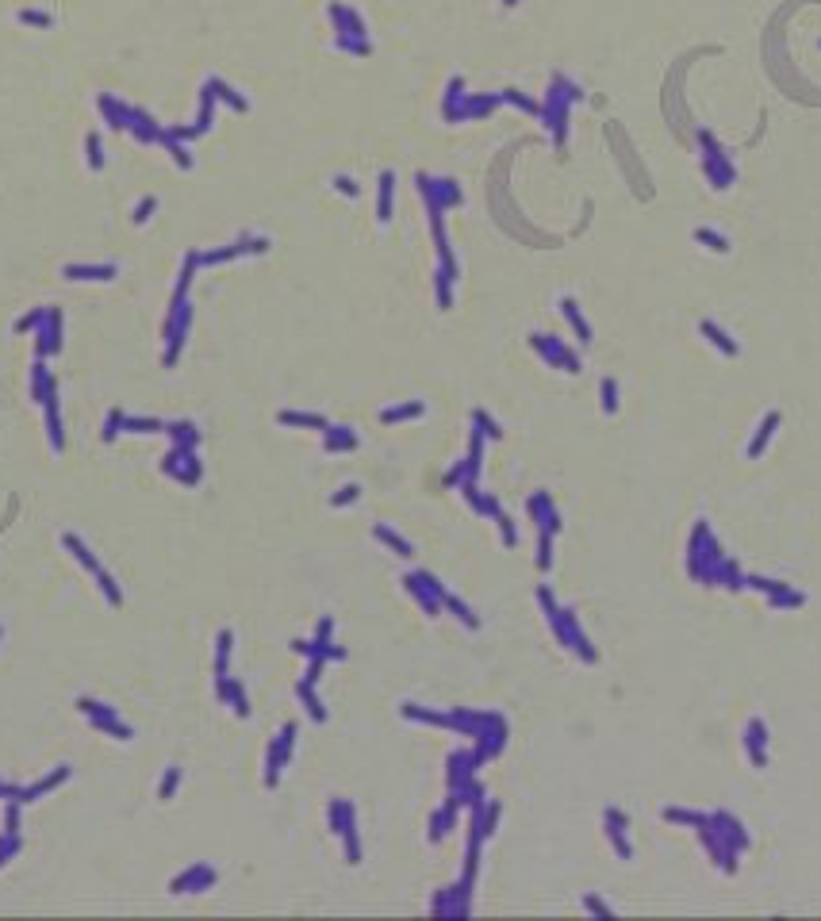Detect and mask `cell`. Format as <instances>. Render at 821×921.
Segmentation results:
<instances>
[{
  "instance_id": "18",
  "label": "cell",
  "mask_w": 821,
  "mask_h": 921,
  "mask_svg": "<svg viewBox=\"0 0 821 921\" xmlns=\"http://www.w3.org/2000/svg\"><path fill=\"white\" fill-rule=\"evenodd\" d=\"M695 238H698V242H706L710 250H718V254H721V250H729V246H726V238H718L714 231H695Z\"/></svg>"
},
{
  "instance_id": "12",
  "label": "cell",
  "mask_w": 821,
  "mask_h": 921,
  "mask_svg": "<svg viewBox=\"0 0 821 921\" xmlns=\"http://www.w3.org/2000/svg\"><path fill=\"white\" fill-rule=\"evenodd\" d=\"M376 537H380V542H388V545H392V549L400 553V557H411V545L403 542V537H395L388 526H376Z\"/></svg>"
},
{
  "instance_id": "9",
  "label": "cell",
  "mask_w": 821,
  "mask_h": 921,
  "mask_svg": "<svg viewBox=\"0 0 821 921\" xmlns=\"http://www.w3.org/2000/svg\"><path fill=\"white\" fill-rule=\"evenodd\" d=\"M161 142H165V146H169V154H173V161H177V166H181V169H192V154H189V150H184V146H181V142H177V138H173V135H161Z\"/></svg>"
},
{
  "instance_id": "11",
  "label": "cell",
  "mask_w": 821,
  "mask_h": 921,
  "mask_svg": "<svg viewBox=\"0 0 821 921\" xmlns=\"http://www.w3.org/2000/svg\"><path fill=\"white\" fill-rule=\"evenodd\" d=\"M422 415V403H407V407H392V411H384L380 419L384 422H400V419H419Z\"/></svg>"
},
{
  "instance_id": "23",
  "label": "cell",
  "mask_w": 821,
  "mask_h": 921,
  "mask_svg": "<svg viewBox=\"0 0 821 921\" xmlns=\"http://www.w3.org/2000/svg\"><path fill=\"white\" fill-rule=\"evenodd\" d=\"M473 419H476V426H484V434H487V438H499V426H495V419H487L484 411H476Z\"/></svg>"
},
{
  "instance_id": "10",
  "label": "cell",
  "mask_w": 821,
  "mask_h": 921,
  "mask_svg": "<svg viewBox=\"0 0 821 921\" xmlns=\"http://www.w3.org/2000/svg\"><path fill=\"white\" fill-rule=\"evenodd\" d=\"M599 396H603V411H606V415H614V411H618V384H614L611 377H606L603 384H599Z\"/></svg>"
},
{
  "instance_id": "17",
  "label": "cell",
  "mask_w": 821,
  "mask_h": 921,
  "mask_svg": "<svg viewBox=\"0 0 821 921\" xmlns=\"http://www.w3.org/2000/svg\"><path fill=\"white\" fill-rule=\"evenodd\" d=\"M177 784H181V768H169V776H165V784H161V798H173V791H177Z\"/></svg>"
},
{
  "instance_id": "15",
  "label": "cell",
  "mask_w": 821,
  "mask_h": 921,
  "mask_svg": "<svg viewBox=\"0 0 821 921\" xmlns=\"http://www.w3.org/2000/svg\"><path fill=\"white\" fill-rule=\"evenodd\" d=\"M545 503H549L545 495H538V499L530 503V511H534V515H541V507H545ZM557 526H560V523H557V511H552V515H545V534H552Z\"/></svg>"
},
{
  "instance_id": "3",
  "label": "cell",
  "mask_w": 821,
  "mask_h": 921,
  "mask_svg": "<svg viewBox=\"0 0 821 921\" xmlns=\"http://www.w3.org/2000/svg\"><path fill=\"white\" fill-rule=\"evenodd\" d=\"M560 311H564V319L576 327V338H580L583 346H588V342H591V327L583 323V315H580V307H576V300H568V296H564V300H560Z\"/></svg>"
},
{
  "instance_id": "16",
  "label": "cell",
  "mask_w": 821,
  "mask_h": 921,
  "mask_svg": "<svg viewBox=\"0 0 821 921\" xmlns=\"http://www.w3.org/2000/svg\"><path fill=\"white\" fill-rule=\"evenodd\" d=\"M20 20L31 23V27H50V23H54L46 12H31V8H27V12H20Z\"/></svg>"
},
{
  "instance_id": "1",
  "label": "cell",
  "mask_w": 821,
  "mask_h": 921,
  "mask_svg": "<svg viewBox=\"0 0 821 921\" xmlns=\"http://www.w3.org/2000/svg\"><path fill=\"white\" fill-rule=\"evenodd\" d=\"M211 883H215V871L204 868V863H196L189 875L173 879V891H177V894H181V891H200V887H211Z\"/></svg>"
},
{
  "instance_id": "2",
  "label": "cell",
  "mask_w": 821,
  "mask_h": 921,
  "mask_svg": "<svg viewBox=\"0 0 821 921\" xmlns=\"http://www.w3.org/2000/svg\"><path fill=\"white\" fill-rule=\"evenodd\" d=\"M66 276L69 281H111V276H116V265H69Z\"/></svg>"
},
{
  "instance_id": "5",
  "label": "cell",
  "mask_w": 821,
  "mask_h": 921,
  "mask_svg": "<svg viewBox=\"0 0 821 921\" xmlns=\"http://www.w3.org/2000/svg\"><path fill=\"white\" fill-rule=\"evenodd\" d=\"M357 438L349 434V426H327V450H353Z\"/></svg>"
},
{
  "instance_id": "20",
  "label": "cell",
  "mask_w": 821,
  "mask_h": 921,
  "mask_svg": "<svg viewBox=\"0 0 821 921\" xmlns=\"http://www.w3.org/2000/svg\"><path fill=\"white\" fill-rule=\"evenodd\" d=\"M150 211H158V200H154V196H146V200L135 208V223H146V219H150Z\"/></svg>"
},
{
  "instance_id": "7",
  "label": "cell",
  "mask_w": 821,
  "mask_h": 921,
  "mask_svg": "<svg viewBox=\"0 0 821 921\" xmlns=\"http://www.w3.org/2000/svg\"><path fill=\"white\" fill-rule=\"evenodd\" d=\"M208 88H211V93H215V100H226V104H231L234 112H246V100H242V96L234 93V88H226L223 81H208Z\"/></svg>"
},
{
  "instance_id": "22",
  "label": "cell",
  "mask_w": 821,
  "mask_h": 921,
  "mask_svg": "<svg viewBox=\"0 0 821 921\" xmlns=\"http://www.w3.org/2000/svg\"><path fill=\"white\" fill-rule=\"evenodd\" d=\"M334 189L342 192V196H357V192H361V189H357V181H353V177H334Z\"/></svg>"
},
{
  "instance_id": "6",
  "label": "cell",
  "mask_w": 821,
  "mask_h": 921,
  "mask_svg": "<svg viewBox=\"0 0 821 921\" xmlns=\"http://www.w3.org/2000/svg\"><path fill=\"white\" fill-rule=\"evenodd\" d=\"M284 426H315V430H327V419L323 415H296V411H284L280 415Z\"/></svg>"
},
{
  "instance_id": "25",
  "label": "cell",
  "mask_w": 821,
  "mask_h": 921,
  "mask_svg": "<svg viewBox=\"0 0 821 921\" xmlns=\"http://www.w3.org/2000/svg\"><path fill=\"white\" fill-rule=\"evenodd\" d=\"M495 518H499V526H503V542H507V545H515L518 537H515V526H510V518H507V515H495Z\"/></svg>"
},
{
  "instance_id": "19",
  "label": "cell",
  "mask_w": 821,
  "mask_h": 921,
  "mask_svg": "<svg viewBox=\"0 0 821 921\" xmlns=\"http://www.w3.org/2000/svg\"><path fill=\"white\" fill-rule=\"evenodd\" d=\"M503 100L518 104V108H526V112H541L538 104H534V100H526V96H522V93H515V88H507V93H503Z\"/></svg>"
},
{
  "instance_id": "13",
  "label": "cell",
  "mask_w": 821,
  "mask_h": 921,
  "mask_svg": "<svg viewBox=\"0 0 821 921\" xmlns=\"http://www.w3.org/2000/svg\"><path fill=\"white\" fill-rule=\"evenodd\" d=\"M123 426H131L135 434H154V430H165L158 419H127V415H123Z\"/></svg>"
},
{
  "instance_id": "24",
  "label": "cell",
  "mask_w": 821,
  "mask_h": 921,
  "mask_svg": "<svg viewBox=\"0 0 821 921\" xmlns=\"http://www.w3.org/2000/svg\"><path fill=\"white\" fill-rule=\"evenodd\" d=\"M119 426H123V415H119V411H111V415H108V426H104V438L111 442V438L119 434Z\"/></svg>"
},
{
  "instance_id": "21",
  "label": "cell",
  "mask_w": 821,
  "mask_h": 921,
  "mask_svg": "<svg viewBox=\"0 0 821 921\" xmlns=\"http://www.w3.org/2000/svg\"><path fill=\"white\" fill-rule=\"evenodd\" d=\"M357 495H361V488H357V484H346V488H342V492H338V495H334V507H346V503H353V499H357Z\"/></svg>"
},
{
  "instance_id": "14",
  "label": "cell",
  "mask_w": 821,
  "mask_h": 921,
  "mask_svg": "<svg viewBox=\"0 0 821 921\" xmlns=\"http://www.w3.org/2000/svg\"><path fill=\"white\" fill-rule=\"evenodd\" d=\"M85 150H88V166H93V169H100V166H104L100 138H96V135H88V138H85Z\"/></svg>"
},
{
  "instance_id": "8",
  "label": "cell",
  "mask_w": 821,
  "mask_h": 921,
  "mask_svg": "<svg viewBox=\"0 0 821 921\" xmlns=\"http://www.w3.org/2000/svg\"><path fill=\"white\" fill-rule=\"evenodd\" d=\"M703 334H706V338H710L718 349H726V354H737V346L729 342V334L721 330V327H714V323H703Z\"/></svg>"
},
{
  "instance_id": "4",
  "label": "cell",
  "mask_w": 821,
  "mask_h": 921,
  "mask_svg": "<svg viewBox=\"0 0 821 921\" xmlns=\"http://www.w3.org/2000/svg\"><path fill=\"white\" fill-rule=\"evenodd\" d=\"M392 189H395V177L392 173H380V200H376V219L388 223L392 219Z\"/></svg>"
}]
</instances>
